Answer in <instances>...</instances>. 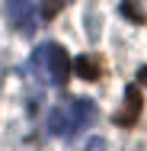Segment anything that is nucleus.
I'll return each instance as SVG.
<instances>
[{
	"label": "nucleus",
	"mask_w": 147,
	"mask_h": 151,
	"mask_svg": "<svg viewBox=\"0 0 147 151\" xmlns=\"http://www.w3.org/2000/svg\"><path fill=\"white\" fill-rule=\"evenodd\" d=\"M96 119V103L93 100H67L51 109L48 116V132L58 138H74L80 129H87Z\"/></svg>",
	"instance_id": "nucleus-1"
},
{
	"label": "nucleus",
	"mask_w": 147,
	"mask_h": 151,
	"mask_svg": "<svg viewBox=\"0 0 147 151\" xmlns=\"http://www.w3.org/2000/svg\"><path fill=\"white\" fill-rule=\"evenodd\" d=\"M29 68L38 74V77H45V81H51V84L61 87V84L70 77V55H67L61 45L45 42V45H38V48L32 52Z\"/></svg>",
	"instance_id": "nucleus-2"
},
{
	"label": "nucleus",
	"mask_w": 147,
	"mask_h": 151,
	"mask_svg": "<svg viewBox=\"0 0 147 151\" xmlns=\"http://www.w3.org/2000/svg\"><path fill=\"white\" fill-rule=\"evenodd\" d=\"M6 19L23 35H32L35 32V6H32V0H6Z\"/></svg>",
	"instance_id": "nucleus-3"
},
{
	"label": "nucleus",
	"mask_w": 147,
	"mask_h": 151,
	"mask_svg": "<svg viewBox=\"0 0 147 151\" xmlns=\"http://www.w3.org/2000/svg\"><path fill=\"white\" fill-rule=\"evenodd\" d=\"M141 116V90H138V84H128L125 87V106L115 113V122L118 125H134Z\"/></svg>",
	"instance_id": "nucleus-4"
},
{
	"label": "nucleus",
	"mask_w": 147,
	"mask_h": 151,
	"mask_svg": "<svg viewBox=\"0 0 147 151\" xmlns=\"http://www.w3.org/2000/svg\"><path fill=\"white\" fill-rule=\"evenodd\" d=\"M77 74L83 77V81H99L102 77V68H99V61L83 55V58H77Z\"/></svg>",
	"instance_id": "nucleus-5"
},
{
	"label": "nucleus",
	"mask_w": 147,
	"mask_h": 151,
	"mask_svg": "<svg viewBox=\"0 0 147 151\" xmlns=\"http://www.w3.org/2000/svg\"><path fill=\"white\" fill-rule=\"evenodd\" d=\"M64 3H67V0H42V16H45V19H55Z\"/></svg>",
	"instance_id": "nucleus-6"
},
{
	"label": "nucleus",
	"mask_w": 147,
	"mask_h": 151,
	"mask_svg": "<svg viewBox=\"0 0 147 151\" xmlns=\"http://www.w3.org/2000/svg\"><path fill=\"white\" fill-rule=\"evenodd\" d=\"M87 151H106V142H102V138H89V142H87Z\"/></svg>",
	"instance_id": "nucleus-7"
},
{
	"label": "nucleus",
	"mask_w": 147,
	"mask_h": 151,
	"mask_svg": "<svg viewBox=\"0 0 147 151\" xmlns=\"http://www.w3.org/2000/svg\"><path fill=\"white\" fill-rule=\"evenodd\" d=\"M138 81H141V84L147 87V68H141V71H138Z\"/></svg>",
	"instance_id": "nucleus-8"
}]
</instances>
